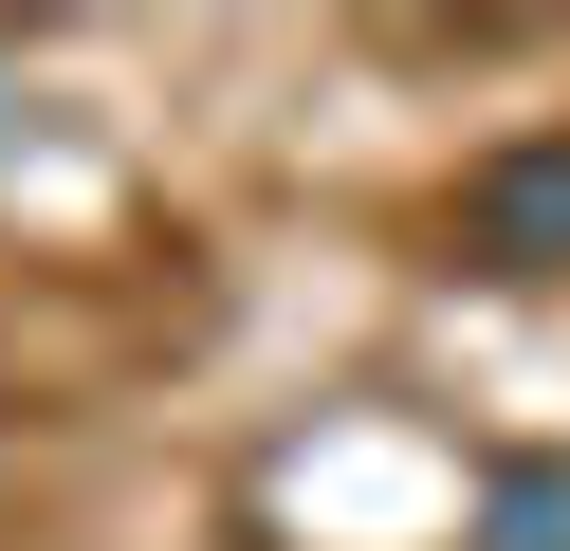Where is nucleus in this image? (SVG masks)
<instances>
[{"instance_id":"nucleus-1","label":"nucleus","mask_w":570,"mask_h":551,"mask_svg":"<svg viewBox=\"0 0 570 551\" xmlns=\"http://www.w3.org/2000/svg\"><path fill=\"white\" fill-rule=\"evenodd\" d=\"M460 257L479 276H570V129H497L460 166Z\"/></svg>"},{"instance_id":"nucleus-2","label":"nucleus","mask_w":570,"mask_h":551,"mask_svg":"<svg viewBox=\"0 0 570 551\" xmlns=\"http://www.w3.org/2000/svg\"><path fill=\"white\" fill-rule=\"evenodd\" d=\"M479 551H570V460H497L479 478Z\"/></svg>"}]
</instances>
